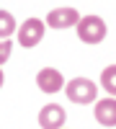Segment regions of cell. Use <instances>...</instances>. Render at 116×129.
<instances>
[{"label":"cell","instance_id":"obj_1","mask_svg":"<svg viewBox=\"0 0 116 129\" xmlns=\"http://www.w3.org/2000/svg\"><path fill=\"white\" fill-rule=\"evenodd\" d=\"M78 36L85 41V44H98V41L106 36V23H103V18H98V16H80Z\"/></svg>","mask_w":116,"mask_h":129},{"label":"cell","instance_id":"obj_5","mask_svg":"<svg viewBox=\"0 0 116 129\" xmlns=\"http://www.w3.org/2000/svg\"><path fill=\"white\" fill-rule=\"evenodd\" d=\"M78 10L75 8H54L52 13L47 16V26L52 28H70V26H78Z\"/></svg>","mask_w":116,"mask_h":129},{"label":"cell","instance_id":"obj_9","mask_svg":"<svg viewBox=\"0 0 116 129\" xmlns=\"http://www.w3.org/2000/svg\"><path fill=\"white\" fill-rule=\"evenodd\" d=\"M101 85L111 95H116V64H111V67H106V70L101 72Z\"/></svg>","mask_w":116,"mask_h":129},{"label":"cell","instance_id":"obj_4","mask_svg":"<svg viewBox=\"0 0 116 129\" xmlns=\"http://www.w3.org/2000/svg\"><path fill=\"white\" fill-rule=\"evenodd\" d=\"M65 119H67V114H65V109L57 106V103H47L44 109L39 111V124H41V129H62V126H65Z\"/></svg>","mask_w":116,"mask_h":129},{"label":"cell","instance_id":"obj_11","mask_svg":"<svg viewBox=\"0 0 116 129\" xmlns=\"http://www.w3.org/2000/svg\"><path fill=\"white\" fill-rule=\"evenodd\" d=\"M3 80H5V75H3V70H0V88H3Z\"/></svg>","mask_w":116,"mask_h":129},{"label":"cell","instance_id":"obj_6","mask_svg":"<svg viewBox=\"0 0 116 129\" xmlns=\"http://www.w3.org/2000/svg\"><path fill=\"white\" fill-rule=\"evenodd\" d=\"M36 83H39V88L44 90V93H57L62 85H65V78H62L59 70H54V67H44V70H39Z\"/></svg>","mask_w":116,"mask_h":129},{"label":"cell","instance_id":"obj_2","mask_svg":"<svg viewBox=\"0 0 116 129\" xmlns=\"http://www.w3.org/2000/svg\"><path fill=\"white\" fill-rule=\"evenodd\" d=\"M67 98L75 103H90L96 98V83H90L88 78H75L67 83Z\"/></svg>","mask_w":116,"mask_h":129},{"label":"cell","instance_id":"obj_3","mask_svg":"<svg viewBox=\"0 0 116 129\" xmlns=\"http://www.w3.org/2000/svg\"><path fill=\"white\" fill-rule=\"evenodd\" d=\"M41 36H44V23H41L39 18H28L23 21V26L18 28V41L21 47H36Z\"/></svg>","mask_w":116,"mask_h":129},{"label":"cell","instance_id":"obj_10","mask_svg":"<svg viewBox=\"0 0 116 129\" xmlns=\"http://www.w3.org/2000/svg\"><path fill=\"white\" fill-rule=\"evenodd\" d=\"M10 49H13V44H10V39H3L0 41V64H3L8 57H10Z\"/></svg>","mask_w":116,"mask_h":129},{"label":"cell","instance_id":"obj_7","mask_svg":"<svg viewBox=\"0 0 116 129\" xmlns=\"http://www.w3.org/2000/svg\"><path fill=\"white\" fill-rule=\"evenodd\" d=\"M96 119L103 126H116V98H101L96 103Z\"/></svg>","mask_w":116,"mask_h":129},{"label":"cell","instance_id":"obj_8","mask_svg":"<svg viewBox=\"0 0 116 129\" xmlns=\"http://www.w3.org/2000/svg\"><path fill=\"white\" fill-rule=\"evenodd\" d=\"M16 31V18L8 13V10H0V41L8 39Z\"/></svg>","mask_w":116,"mask_h":129}]
</instances>
